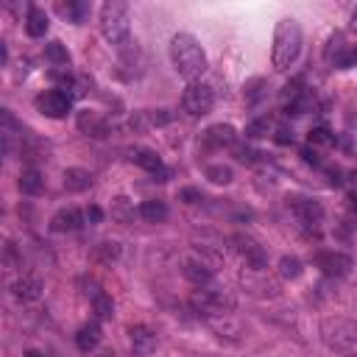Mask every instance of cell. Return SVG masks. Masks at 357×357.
<instances>
[{
  "instance_id": "7",
  "label": "cell",
  "mask_w": 357,
  "mask_h": 357,
  "mask_svg": "<svg viewBox=\"0 0 357 357\" xmlns=\"http://www.w3.org/2000/svg\"><path fill=\"white\" fill-rule=\"evenodd\" d=\"M36 109L45 114V117H64L70 109H73V95L64 92V89H47L42 95H36Z\"/></svg>"
},
{
  "instance_id": "29",
  "label": "cell",
  "mask_w": 357,
  "mask_h": 357,
  "mask_svg": "<svg viewBox=\"0 0 357 357\" xmlns=\"http://www.w3.org/2000/svg\"><path fill=\"white\" fill-rule=\"evenodd\" d=\"M112 220H117V223H131L134 220V204L126 195H117L112 201Z\"/></svg>"
},
{
  "instance_id": "41",
  "label": "cell",
  "mask_w": 357,
  "mask_h": 357,
  "mask_svg": "<svg viewBox=\"0 0 357 357\" xmlns=\"http://www.w3.org/2000/svg\"><path fill=\"white\" fill-rule=\"evenodd\" d=\"M276 134H279L276 139H279L282 145H287V142H293V134H290V131H284V128H282V131H276Z\"/></svg>"
},
{
  "instance_id": "36",
  "label": "cell",
  "mask_w": 357,
  "mask_h": 357,
  "mask_svg": "<svg viewBox=\"0 0 357 357\" xmlns=\"http://www.w3.org/2000/svg\"><path fill=\"white\" fill-rule=\"evenodd\" d=\"M268 131H271V120H268V117H259V120L248 123L245 137H268Z\"/></svg>"
},
{
  "instance_id": "15",
  "label": "cell",
  "mask_w": 357,
  "mask_h": 357,
  "mask_svg": "<svg viewBox=\"0 0 357 357\" xmlns=\"http://www.w3.org/2000/svg\"><path fill=\"white\" fill-rule=\"evenodd\" d=\"M11 296L17 301H22V304H31V301H36L42 296V282L36 276H31V273H22L20 279L11 282Z\"/></svg>"
},
{
  "instance_id": "40",
  "label": "cell",
  "mask_w": 357,
  "mask_h": 357,
  "mask_svg": "<svg viewBox=\"0 0 357 357\" xmlns=\"http://www.w3.org/2000/svg\"><path fill=\"white\" fill-rule=\"evenodd\" d=\"M6 265L8 268L17 265V248H14V243H6Z\"/></svg>"
},
{
  "instance_id": "34",
  "label": "cell",
  "mask_w": 357,
  "mask_h": 357,
  "mask_svg": "<svg viewBox=\"0 0 357 357\" xmlns=\"http://www.w3.org/2000/svg\"><path fill=\"white\" fill-rule=\"evenodd\" d=\"M206 178L215 181V184H229L234 176H231V167H226V165H209L206 167Z\"/></svg>"
},
{
  "instance_id": "27",
  "label": "cell",
  "mask_w": 357,
  "mask_h": 357,
  "mask_svg": "<svg viewBox=\"0 0 357 357\" xmlns=\"http://www.w3.org/2000/svg\"><path fill=\"white\" fill-rule=\"evenodd\" d=\"M120 254H123V248H120L117 240H103V243H98V245L92 248V259H98V262H103V265L117 262Z\"/></svg>"
},
{
  "instance_id": "39",
  "label": "cell",
  "mask_w": 357,
  "mask_h": 357,
  "mask_svg": "<svg viewBox=\"0 0 357 357\" xmlns=\"http://www.w3.org/2000/svg\"><path fill=\"white\" fill-rule=\"evenodd\" d=\"M86 220H89V223H100V220H103V209H100V206H89V209H86Z\"/></svg>"
},
{
  "instance_id": "43",
  "label": "cell",
  "mask_w": 357,
  "mask_h": 357,
  "mask_svg": "<svg viewBox=\"0 0 357 357\" xmlns=\"http://www.w3.org/2000/svg\"><path fill=\"white\" fill-rule=\"evenodd\" d=\"M28 357H39V351H28Z\"/></svg>"
},
{
  "instance_id": "28",
  "label": "cell",
  "mask_w": 357,
  "mask_h": 357,
  "mask_svg": "<svg viewBox=\"0 0 357 357\" xmlns=\"http://www.w3.org/2000/svg\"><path fill=\"white\" fill-rule=\"evenodd\" d=\"M59 14L75 25H81L89 17V3H59Z\"/></svg>"
},
{
  "instance_id": "32",
  "label": "cell",
  "mask_w": 357,
  "mask_h": 357,
  "mask_svg": "<svg viewBox=\"0 0 357 357\" xmlns=\"http://www.w3.org/2000/svg\"><path fill=\"white\" fill-rule=\"evenodd\" d=\"M279 276L282 279H298L301 276V259L298 257H282L279 259Z\"/></svg>"
},
{
  "instance_id": "38",
  "label": "cell",
  "mask_w": 357,
  "mask_h": 357,
  "mask_svg": "<svg viewBox=\"0 0 357 357\" xmlns=\"http://www.w3.org/2000/svg\"><path fill=\"white\" fill-rule=\"evenodd\" d=\"M178 198H184L187 204H198V201H201L204 195H201L198 190H192V187H187V190H181V192H178Z\"/></svg>"
},
{
  "instance_id": "1",
  "label": "cell",
  "mask_w": 357,
  "mask_h": 357,
  "mask_svg": "<svg viewBox=\"0 0 357 357\" xmlns=\"http://www.w3.org/2000/svg\"><path fill=\"white\" fill-rule=\"evenodd\" d=\"M170 61H173L176 73H178L184 81H190V84H195V81L206 73V67H209L201 42H198L192 33H184V31L170 39Z\"/></svg>"
},
{
  "instance_id": "3",
  "label": "cell",
  "mask_w": 357,
  "mask_h": 357,
  "mask_svg": "<svg viewBox=\"0 0 357 357\" xmlns=\"http://www.w3.org/2000/svg\"><path fill=\"white\" fill-rule=\"evenodd\" d=\"M100 31L112 45H128L131 36V11L123 0H106L100 6Z\"/></svg>"
},
{
  "instance_id": "42",
  "label": "cell",
  "mask_w": 357,
  "mask_h": 357,
  "mask_svg": "<svg viewBox=\"0 0 357 357\" xmlns=\"http://www.w3.org/2000/svg\"><path fill=\"white\" fill-rule=\"evenodd\" d=\"M349 206H351V209H357V190H351V192H349Z\"/></svg>"
},
{
  "instance_id": "9",
  "label": "cell",
  "mask_w": 357,
  "mask_h": 357,
  "mask_svg": "<svg viewBox=\"0 0 357 357\" xmlns=\"http://www.w3.org/2000/svg\"><path fill=\"white\" fill-rule=\"evenodd\" d=\"M231 243H234V251L245 259L248 268H254V271H265V265H268V254H265V248H262L254 237H248V234H234Z\"/></svg>"
},
{
  "instance_id": "4",
  "label": "cell",
  "mask_w": 357,
  "mask_h": 357,
  "mask_svg": "<svg viewBox=\"0 0 357 357\" xmlns=\"http://www.w3.org/2000/svg\"><path fill=\"white\" fill-rule=\"evenodd\" d=\"M321 340L337 354H357V321L354 318H324Z\"/></svg>"
},
{
  "instance_id": "23",
  "label": "cell",
  "mask_w": 357,
  "mask_h": 357,
  "mask_svg": "<svg viewBox=\"0 0 357 357\" xmlns=\"http://www.w3.org/2000/svg\"><path fill=\"white\" fill-rule=\"evenodd\" d=\"M64 190L67 192H84V190H89L92 187V173L89 170H84V167H67L64 170Z\"/></svg>"
},
{
  "instance_id": "17",
  "label": "cell",
  "mask_w": 357,
  "mask_h": 357,
  "mask_svg": "<svg viewBox=\"0 0 357 357\" xmlns=\"http://www.w3.org/2000/svg\"><path fill=\"white\" fill-rule=\"evenodd\" d=\"M128 335H131V349H134V354L145 357V354H151V351L156 349V332H153L151 326L137 324V326L128 329Z\"/></svg>"
},
{
  "instance_id": "12",
  "label": "cell",
  "mask_w": 357,
  "mask_h": 357,
  "mask_svg": "<svg viewBox=\"0 0 357 357\" xmlns=\"http://www.w3.org/2000/svg\"><path fill=\"white\" fill-rule=\"evenodd\" d=\"M131 162H134V165H139L142 170L153 173V176H156V181H167L165 162L156 156V151H151V148H131Z\"/></svg>"
},
{
  "instance_id": "8",
  "label": "cell",
  "mask_w": 357,
  "mask_h": 357,
  "mask_svg": "<svg viewBox=\"0 0 357 357\" xmlns=\"http://www.w3.org/2000/svg\"><path fill=\"white\" fill-rule=\"evenodd\" d=\"M287 209L293 212V218L301 226H318L321 218H324V206L315 198H307V195H290L287 198Z\"/></svg>"
},
{
  "instance_id": "2",
  "label": "cell",
  "mask_w": 357,
  "mask_h": 357,
  "mask_svg": "<svg viewBox=\"0 0 357 357\" xmlns=\"http://www.w3.org/2000/svg\"><path fill=\"white\" fill-rule=\"evenodd\" d=\"M301 53V25L293 17H282L273 28V47H271V61L279 73L290 70Z\"/></svg>"
},
{
  "instance_id": "35",
  "label": "cell",
  "mask_w": 357,
  "mask_h": 357,
  "mask_svg": "<svg viewBox=\"0 0 357 357\" xmlns=\"http://www.w3.org/2000/svg\"><path fill=\"white\" fill-rule=\"evenodd\" d=\"M332 142H335V134L326 126H315L310 131V145H332Z\"/></svg>"
},
{
  "instance_id": "10",
  "label": "cell",
  "mask_w": 357,
  "mask_h": 357,
  "mask_svg": "<svg viewBox=\"0 0 357 357\" xmlns=\"http://www.w3.org/2000/svg\"><path fill=\"white\" fill-rule=\"evenodd\" d=\"M324 59L329 64H335V67H351V64H357V47L346 45V36L337 31V33L329 36L326 50H324Z\"/></svg>"
},
{
  "instance_id": "24",
  "label": "cell",
  "mask_w": 357,
  "mask_h": 357,
  "mask_svg": "<svg viewBox=\"0 0 357 357\" xmlns=\"http://www.w3.org/2000/svg\"><path fill=\"white\" fill-rule=\"evenodd\" d=\"M17 187H20L25 195H42V190H45V178H42V173L31 165V167H25V170L20 173Z\"/></svg>"
},
{
  "instance_id": "16",
  "label": "cell",
  "mask_w": 357,
  "mask_h": 357,
  "mask_svg": "<svg viewBox=\"0 0 357 357\" xmlns=\"http://www.w3.org/2000/svg\"><path fill=\"white\" fill-rule=\"evenodd\" d=\"M84 226V212L75 209V206H67V209H59L53 218H50V229L53 231H78Z\"/></svg>"
},
{
  "instance_id": "26",
  "label": "cell",
  "mask_w": 357,
  "mask_h": 357,
  "mask_svg": "<svg viewBox=\"0 0 357 357\" xmlns=\"http://www.w3.org/2000/svg\"><path fill=\"white\" fill-rule=\"evenodd\" d=\"M98 343H100V326H98V321L84 324V326L75 332V346H78V351H92Z\"/></svg>"
},
{
  "instance_id": "33",
  "label": "cell",
  "mask_w": 357,
  "mask_h": 357,
  "mask_svg": "<svg viewBox=\"0 0 357 357\" xmlns=\"http://www.w3.org/2000/svg\"><path fill=\"white\" fill-rule=\"evenodd\" d=\"M268 95V84H265V78H254V81H248L245 84V100L254 106L257 100H262Z\"/></svg>"
},
{
  "instance_id": "19",
  "label": "cell",
  "mask_w": 357,
  "mask_h": 357,
  "mask_svg": "<svg viewBox=\"0 0 357 357\" xmlns=\"http://www.w3.org/2000/svg\"><path fill=\"white\" fill-rule=\"evenodd\" d=\"M75 123H78V128L84 131V134H89V137H106L109 134V123L98 114V112H89V109H84V112H78V117H75Z\"/></svg>"
},
{
  "instance_id": "31",
  "label": "cell",
  "mask_w": 357,
  "mask_h": 357,
  "mask_svg": "<svg viewBox=\"0 0 357 357\" xmlns=\"http://www.w3.org/2000/svg\"><path fill=\"white\" fill-rule=\"evenodd\" d=\"M92 310H95V318H98V321H109V318L114 315V301H112V296L98 293V296L92 298Z\"/></svg>"
},
{
  "instance_id": "14",
  "label": "cell",
  "mask_w": 357,
  "mask_h": 357,
  "mask_svg": "<svg viewBox=\"0 0 357 357\" xmlns=\"http://www.w3.org/2000/svg\"><path fill=\"white\" fill-rule=\"evenodd\" d=\"M234 139H237V131H234V126H229V123H215V126H209L206 131H204V148H229V145H234Z\"/></svg>"
},
{
  "instance_id": "30",
  "label": "cell",
  "mask_w": 357,
  "mask_h": 357,
  "mask_svg": "<svg viewBox=\"0 0 357 357\" xmlns=\"http://www.w3.org/2000/svg\"><path fill=\"white\" fill-rule=\"evenodd\" d=\"M45 59L53 64V67H67L70 64V53L61 42H47L45 45Z\"/></svg>"
},
{
  "instance_id": "21",
  "label": "cell",
  "mask_w": 357,
  "mask_h": 357,
  "mask_svg": "<svg viewBox=\"0 0 357 357\" xmlns=\"http://www.w3.org/2000/svg\"><path fill=\"white\" fill-rule=\"evenodd\" d=\"M257 276H259V271L245 268V273H243L245 290H251V293H257V296H276V293H279V287L265 276V271H262V279H257Z\"/></svg>"
},
{
  "instance_id": "25",
  "label": "cell",
  "mask_w": 357,
  "mask_h": 357,
  "mask_svg": "<svg viewBox=\"0 0 357 357\" xmlns=\"http://www.w3.org/2000/svg\"><path fill=\"white\" fill-rule=\"evenodd\" d=\"M137 215H139L145 223H165V220H167V204H165V201H156V198L142 201L139 209H137Z\"/></svg>"
},
{
  "instance_id": "6",
  "label": "cell",
  "mask_w": 357,
  "mask_h": 357,
  "mask_svg": "<svg viewBox=\"0 0 357 357\" xmlns=\"http://www.w3.org/2000/svg\"><path fill=\"white\" fill-rule=\"evenodd\" d=\"M215 106V92L209 84H187L184 95H181V109L190 114V117H204L209 114Z\"/></svg>"
},
{
  "instance_id": "18",
  "label": "cell",
  "mask_w": 357,
  "mask_h": 357,
  "mask_svg": "<svg viewBox=\"0 0 357 357\" xmlns=\"http://www.w3.org/2000/svg\"><path fill=\"white\" fill-rule=\"evenodd\" d=\"M181 273L187 282H192L195 287H206L212 282V268L204 259H184L181 262Z\"/></svg>"
},
{
  "instance_id": "13",
  "label": "cell",
  "mask_w": 357,
  "mask_h": 357,
  "mask_svg": "<svg viewBox=\"0 0 357 357\" xmlns=\"http://www.w3.org/2000/svg\"><path fill=\"white\" fill-rule=\"evenodd\" d=\"M206 324H209V329L220 337V340H240V335H243V324L237 321V318H231V312H226V315H209L206 318Z\"/></svg>"
},
{
  "instance_id": "22",
  "label": "cell",
  "mask_w": 357,
  "mask_h": 357,
  "mask_svg": "<svg viewBox=\"0 0 357 357\" xmlns=\"http://www.w3.org/2000/svg\"><path fill=\"white\" fill-rule=\"evenodd\" d=\"M47 14H45V8H39V6H28V11H25V33L31 36V39H39V36H45L47 33Z\"/></svg>"
},
{
  "instance_id": "5",
  "label": "cell",
  "mask_w": 357,
  "mask_h": 357,
  "mask_svg": "<svg viewBox=\"0 0 357 357\" xmlns=\"http://www.w3.org/2000/svg\"><path fill=\"white\" fill-rule=\"evenodd\" d=\"M190 304L198 315L209 318V315H226L234 310V296L226 290H212V287H198L190 296Z\"/></svg>"
},
{
  "instance_id": "11",
  "label": "cell",
  "mask_w": 357,
  "mask_h": 357,
  "mask_svg": "<svg viewBox=\"0 0 357 357\" xmlns=\"http://www.w3.org/2000/svg\"><path fill=\"white\" fill-rule=\"evenodd\" d=\"M312 262L321 268V273L326 276H346L351 268V257L343 251H318L312 257Z\"/></svg>"
},
{
  "instance_id": "20",
  "label": "cell",
  "mask_w": 357,
  "mask_h": 357,
  "mask_svg": "<svg viewBox=\"0 0 357 357\" xmlns=\"http://www.w3.org/2000/svg\"><path fill=\"white\" fill-rule=\"evenodd\" d=\"M170 112H165V109H142V112H137L134 117H131V126L137 128V131H148V128H153V126H165V123H170Z\"/></svg>"
},
{
  "instance_id": "37",
  "label": "cell",
  "mask_w": 357,
  "mask_h": 357,
  "mask_svg": "<svg viewBox=\"0 0 357 357\" xmlns=\"http://www.w3.org/2000/svg\"><path fill=\"white\" fill-rule=\"evenodd\" d=\"M301 159H304L307 165H315V167L321 165V159H318V153H315V148H310V145H307V148H301Z\"/></svg>"
}]
</instances>
